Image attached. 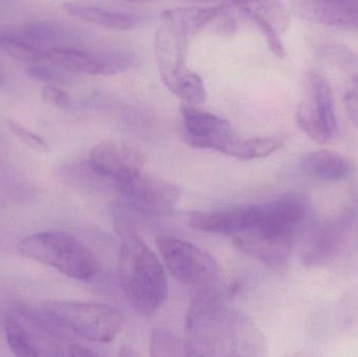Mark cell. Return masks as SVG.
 <instances>
[{
  "label": "cell",
  "mask_w": 358,
  "mask_h": 357,
  "mask_svg": "<svg viewBox=\"0 0 358 357\" xmlns=\"http://www.w3.org/2000/svg\"><path fill=\"white\" fill-rule=\"evenodd\" d=\"M185 356H256L265 343L245 314L225 305L213 289L197 291L185 320Z\"/></svg>",
  "instance_id": "obj_1"
},
{
  "label": "cell",
  "mask_w": 358,
  "mask_h": 357,
  "mask_svg": "<svg viewBox=\"0 0 358 357\" xmlns=\"http://www.w3.org/2000/svg\"><path fill=\"white\" fill-rule=\"evenodd\" d=\"M310 203L300 193L252 205L248 226L231 237L236 247L271 268L287 264L292 247L313 219Z\"/></svg>",
  "instance_id": "obj_2"
},
{
  "label": "cell",
  "mask_w": 358,
  "mask_h": 357,
  "mask_svg": "<svg viewBox=\"0 0 358 357\" xmlns=\"http://www.w3.org/2000/svg\"><path fill=\"white\" fill-rule=\"evenodd\" d=\"M117 274L126 300L142 316L155 314L166 301L169 285L165 268L136 232L124 235Z\"/></svg>",
  "instance_id": "obj_3"
},
{
  "label": "cell",
  "mask_w": 358,
  "mask_h": 357,
  "mask_svg": "<svg viewBox=\"0 0 358 357\" xmlns=\"http://www.w3.org/2000/svg\"><path fill=\"white\" fill-rule=\"evenodd\" d=\"M18 252L23 257L55 268L76 280H90L99 270L94 253L75 236L60 231L29 235L18 243Z\"/></svg>",
  "instance_id": "obj_4"
},
{
  "label": "cell",
  "mask_w": 358,
  "mask_h": 357,
  "mask_svg": "<svg viewBox=\"0 0 358 357\" xmlns=\"http://www.w3.org/2000/svg\"><path fill=\"white\" fill-rule=\"evenodd\" d=\"M42 312L67 333L98 343L113 341L123 324L119 310L104 304L48 301Z\"/></svg>",
  "instance_id": "obj_5"
},
{
  "label": "cell",
  "mask_w": 358,
  "mask_h": 357,
  "mask_svg": "<svg viewBox=\"0 0 358 357\" xmlns=\"http://www.w3.org/2000/svg\"><path fill=\"white\" fill-rule=\"evenodd\" d=\"M157 245L166 268L179 282L198 291L215 287L220 268L210 254L176 237H157Z\"/></svg>",
  "instance_id": "obj_6"
},
{
  "label": "cell",
  "mask_w": 358,
  "mask_h": 357,
  "mask_svg": "<svg viewBox=\"0 0 358 357\" xmlns=\"http://www.w3.org/2000/svg\"><path fill=\"white\" fill-rule=\"evenodd\" d=\"M296 122L319 145L328 144L340 131L331 85L319 71H310L307 75L305 98L296 109Z\"/></svg>",
  "instance_id": "obj_7"
},
{
  "label": "cell",
  "mask_w": 358,
  "mask_h": 357,
  "mask_svg": "<svg viewBox=\"0 0 358 357\" xmlns=\"http://www.w3.org/2000/svg\"><path fill=\"white\" fill-rule=\"evenodd\" d=\"M355 218L353 207H346L340 213L323 219L313 217L301 236L303 264L315 268L330 263L342 249Z\"/></svg>",
  "instance_id": "obj_8"
},
{
  "label": "cell",
  "mask_w": 358,
  "mask_h": 357,
  "mask_svg": "<svg viewBox=\"0 0 358 357\" xmlns=\"http://www.w3.org/2000/svg\"><path fill=\"white\" fill-rule=\"evenodd\" d=\"M115 190L123 207L144 215H168L180 199L176 184L142 172Z\"/></svg>",
  "instance_id": "obj_9"
},
{
  "label": "cell",
  "mask_w": 358,
  "mask_h": 357,
  "mask_svg": "<svg viewBox=\"0 0 358 357\" xmlns=\"http://www.w3.org/2000/svg\"><path fill=\"white\" fill-rule=\"evenodd\" d=\"M45 59L52 65L73 73L110 75L125 73L136 66L134 54L120 50L90 52L69 46H55L45 50Z\"/></svg>",
  "instance_id": "obj_10"
},
{
  "label": "cell",
  "mask_w": 358,
  "mask_h": 357,
  "mask_svg": "<svg viewBox=\"0 0 358 357\" xmlns=\"http://www.w3.org/2000/svg\"><path fill=\"white\" fill-rule=\"evenodd\" d=\"M178 129L181 138L189 146L213 149L227 155L239 138L227 119L192 106L179 109Z\"/></svg>",
  "instance_id": "obj_11"
},
{
  "label": "cell",
  "mask_w": 358,
  "mask_h": 357,
  "mask_svg": "<svg viewBox=\"0 0 358 357\" xmlns=\"http://www.w3.org/2000/svg\"><path fill=\"white\" fill-rule=\"evenodd\" d=\"M145 156L138 149L113 140H105L92 149L88 166L94 175L117 189L142 172Z\"/></svg>",
  "instance_id": "obj_12"
},
{
  "label": "cell",
  "mask_w": 358,
  "mask_h": 357,
  "mask_svg": "<svg viewBox=\"0 0 358 357\" xmlns=\"http://www.w3.org/2000/svg\"><path fill=\"white\" fill-rule=\"evenodd\" d=\"M299 16L315 24L358 29V0H292Z\"/></svg>",
  "instance_id": "obj_13"
},
{
  "label": "cell",
  "mask_w": 358,
  "mask_h": 357,
  "mask_svg": "<svg viewBox=\"0 0 358 357\" xmlns=\"http://www.w3.org/2000/svg\"><path fill=\"white\" fill-rule=\"evenodd\" d=\"M187 38L168 21L162 19L155 38V54L159 75L167 88L189 71L185 65Z\"/></svg>",
  "instance_id": "obj_14"
},
{
  "label": "cell",
  "mask_w": 358,
  "mask_h": 357,
  "mask_svg": "<svg viewBox=\"0 0 358 357\" xmlns=\"http://www.w3.org/2000/svg\"><path fill=\"white\" fill-rule=\"evenodd\" d=\"M250 214L252 205L195 212L189 217V224L200 232L233 237L246 228Z\"/></svg>",
  "instance_id": "obj_15"
},
{
  "label": "cell",
  "mask_w": 358,
  "mask_h": 357,
  "mask_svg": "<svg viewBox=\"0 0 358 357\" xmlns=\"http://www.w3.org/2000/svg\"><path fill=\"white\" fill-rule=\"evenodd\" d=\"M300 169L313 180L327 182H340L348 180L355 171L348 157L336 151H310L300 159Z\"/></svg>",
  "instance_id": "obj_16"
},
{
  "label": "cell",
  "mask_w": 358,
  "mask_h": 357,
  "mask_svg": "<svg viewBox=\"0 0 358 357\" xmlns=\"http://www.w3.org/2000/svg\"><path fill=\"white\" fill-rule=\"evenodd\" d=\"M322 54L346 75L343 100L349 119L358 130V54L334 45L325 46Z\"/></svg>",
  "instance_id": "obj_17"
},
{
  "label": "cell",
  "mask_w": 358,
  "mask_h": 357,
  "mask_svg": "<svg viewBox=\"0 0 358 357\" xmlns=\"http://www.w3.org/2000/svg\"><path fill=\"white\" fill-rule=\"evenodd\" d=\"M231 6L258 27L266 25L281 35L289 27L290 15L281 0H233Z\"/></svg>",
  "instance_id": "obj_18"
},
{
  "label": "cell",
  "mask_w": 358,
  "mask_h": 357,
  "mask_svg": "<svg viewBox=\"0 0 358 357\" xmlns=\"http://www.w3.org/2000/svg\"><path fill=\"white\" fill-rule=\"evenodd\" d=\"M63 8L69 16L78 20L115 31H129L138 23L136 17L131 15L110 12L90 4L65 2Z\"/></svg>",
  "instance_id": "obj_19"
},
{
  "label": "cell",
  "mask_w": 358,
  "mask_h": 357,
  "mask_svg": "<svg viewBox=\"0 0 358 357\" xmlns=\"http://www.w3.org/2000/svg\"><path fill=\"white\" fill-rule=\"evenodd\" d=\"M227 4L210 8H174L162 13V19L168 21L183 35H196L206 24L214 20L227 8Z\"/></svg>",
  "instance_id": "obj_20"
},
{
  "label": "cell",
  "mask_w": 358,
  "mask_h": 357,
  "mask_svg": "<svg viewBox=\"0 0 358 357\" xmlns=\"http://www.w3.org/2000/svg\"><path fill=\"white\" fill-rule=\"evenodd\" d=\"M23 33L34 41L62 43L79 39V31L56 20L31 21L23 27Z\"/></svg>",
  "instance_id": "obj_21"
},
{
  "label": "cell",
  "mask_w": 358,
  "mask_h": 357,
  "mask_svg": "<svg viewBox=\"0 0 358 357\" xmlns=\"http://www.w3.org/2000/svg\"><path fill=\"white\" fill-rule=\"evenodd\" d=\"M285 140V136L282 134L259 136V138H248V140L238 138L237 142L229 151V155L242 161L262 159L279 150L283 146Z\"/></svg>",
  "instance_id": "obj_22"
},
{
  "label": "cell",
  "mask_w": 358,
  "mask_h": 357,
  "mask_svg": "<svg viewBox=\"0 0 358 357\" xmlns=\"http://www.w3.org/2000/svg\"><path fill=\"white\" fill-rule=\"evenodd\" d=\"M6 343L17 356L37 357L39 351L33 337L20 316H10L4 323Z\"/></svg>",
  "instance_id": "obj_23"
},
{
  "label": "cell",
  "mask_w": 358,
  "mask_h": 357,
  "mask_svg": "<svg viewBox=\"0 0 358 357\" xmlns=\"http://www.w3.org/2000/svg\"><path fill=\"white\" fill-rule=\"evenodd\" d=\"M0 48L19 62L37 64L45 59V52L12 36H0Z\"/></svg>",
  "instance_id": "obj_24"
},
{
  "label": "cell",
  "mask_w": 358,
  "mask_h": 357,
  "mask_svg": "<svg viewBox=\"0 0 358 357\" xmlns=\"http://www.w3.org/2000/svg\"><path fill=\"white\" fill-rule=\"evenodd\" d=\"M27 75L35 81L43 82L50 85L75 86L81 82L77 73L65 71L56 65H34L27 68Z\"/></svg>",
  "instance_id": "obj_25"
},
{
  "label": "cell",
  "mask_w": 358,
  "mask_h": 357,
  "mask_svg": "<svg viewBox=\"0 0 358 357\" xmlns=\"http://www.w3.org/2000/svg\"><path fill=\"white\" fill-rule=\"evenodd\" d=\"M151 354L153 356H185V343L171 331L166 329H155L150 340Z\"/></svg>",
  "instance_id": "obj_26"
},
{
  "label": "cell",
  "mask_w": 358,
  "mask_h": 357,
  "mask_svg": "<svg viewBox=\"0 0 358 357\" xmlns=\"http://www.w3.org/2000/svg\"><path fill=\"white\" fill-rule=\"evenodd\" d=\"M6 124L8 129H10V131L12 132L23 145L29 147V148L33 149V150L37 151V152H48V145L46 144L45 140H44L41 136L29 131V129L23 127V126H21L20 124L17 123V122L13 121V119H6Z\"/></svg>",
  "instance_id": "obj_27"
},
{
  "label": "cell",
  "mask_w": 358,
  "mask_h": 357,
  "mask_svg": "<svg viewBox=\"0 0 358 357\" xmlns=\"http://www.w3.org/2000/svg\"><path fill=\"white\" fill-rule=\"evenodd\" d=\"M41 96L46 103H50L58 108L66 109L71 105L69 94L56 85H44L41 89Z\"/></svg>",
  "instance_id": "obj_28"
},
{
  "label": "cell",
  "mask_w": 358,
  "mask_h": 357,
  "mask_svg": "<svg viewBox=\"0 0 358 357\" xmlns=\"http://www.w3.org/2000/svg\"><path fill=\"white\" fill-rule=\"evenodd\" d=\"M349 308H350L351 314H350V320L352 322V324L357 325L358 326V286L357 289H355V293L350 297V305H349Z\"/></svg>",
  "instance_id": "obj_29"
},
{
  "label": "cell",
  "mask_w": 358,
  "mask_h": 357,
  "mask_svg": "<svg viewBox=\"0 0 358 357\" xmlns=\"http://www.w3.org/2000/svg\"><path fill=\"white\" fill-rule=\"evenodd\" d=\"M3 83H4L3 75H2V73H0V86L3 85Z\"/></svg>",
  "instance_id": "obj_30"
},
{
  "label": "cell",
  "mask_w": 358,
  "mask_h": 357,
  "mask_svg": "<svg viewBox=\"0 0 358 357\" xmlns=\"http://www.w3.org/2000/svg\"><path fill=\"white\" fill-rule=\"evenodd\" d=\"M127 1H150V0H127Z\"/></svg>",
  "instance_id": "obj_31"
}]
</instances>
